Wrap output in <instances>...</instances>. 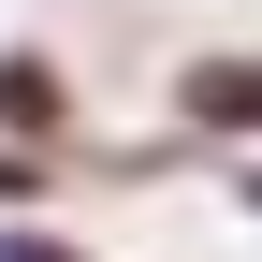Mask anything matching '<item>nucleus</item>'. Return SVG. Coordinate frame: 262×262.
Returning <instances> with one entry per match:
<instances>
[{
    "label": "nucleus",
    "instance_id": "obj_2",
    "mask_svg": "<svg viewBox=\"0 0 262 262\" xmlns=\"http://www.w3.org/2000/svg\"><path fill=\"white\" fill-rule=\"evenodd\" d=\"M0 117H29V131L58 117V88H44V58H0Z\"/></svg>",
    "mask_w": 262,
    "mask_h": 262
},
{
    "label": "nucleus",
    "instance_id": "obj_1",
    "mask_svg": "<svg viewBox=\"0 0 262 262\" xmlns=\"http://www.w3.org/2000/svg\"><path fill=\"white\" fill-rule=\"evenodd\" d=\"M189 117H233V131H262V73H248V58H219V73H189Z\"/></svg>",
    "mask_w": 262,
    "mask_h": 262
}]
</instances>
